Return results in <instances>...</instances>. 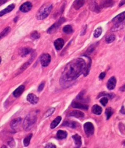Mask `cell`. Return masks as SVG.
Wrapping results in <instances>:
<instances>
[{"label": "cell", "instance_id": "6da1fadb", "mask_svg": "<svg viewBox=\"0 0 125 148\" xmlns=\"http://www.w3.org/2000/svg\"><path fill=\"white\" fill-rule=\"evenodd\" d=\"M86 66V62L84 59L76 58L70 62L65 67L61 78V83L64 86L68 87L67 84L74 81L84 73Z\"/></svg>", "mask_w": 125, "mask_h": 148}, {"label": "cell", "instance_id": "7a4b0ae2", "mask_svg": "<svg viewBox=\"0 0 125 148\" xmlns=\"http://www.w3.org/2000/svg\"><path fill=\"white\" fill-rule=\"evenodd\" d=\"M53 9L52 4H44L38 11L36 14V18L39 20H42L46 18L49 14L51 13Z\"/></svg>", "mask_w": 125, "mask_h": 148}, {"label": "cell", "instance_id": "3957f363", "mask_svg": "<svg viewBox=\"0 0 125 148\" xmlns=\"http://www.w3.org/2000/svg\"><path fill=\"white\" fill-rule=\"evenodd\" d=\"M37 121V117L32 114L28 115L23 123V127L24 130L29 131L34 127Z\"/></svg>", "mask_w": 125, "mask_h": 148}, {"label": "cell", "instance_id": "277c9868", "mask_svg": "<svg viewBox=\"0 0 125 148\" xmlns=\"http://www.w3.org/2000/svg\"><path fill=\"white\" fill-rule=\"evenodd\" d=\"M65 22H66V19H65V18L64 17H62L60 19H59V20L57 22H56L54 24H53L51 27L49 28V29L47 30V33L49 34H53L57 30L58 28L61 26V24L64 23Z\"/></svg>", "mask_w": 125, "mask_h": 148}, {"label": "cell", "instance_id": "5b68a950", "mask_svg": "<svg viewBox=\"0 0 125 148\" xmlns=\"http://www.w3.org/2000/svg\"><path fill=\"white\" fill-rule=\"evenodd\" d=\"M84 129L85 133H86V135L88 137L91 136L94 134L95 128L92 122H87L86 123V124H84Z\"/></svg>", "mask_w": 125, "mask_h": 148}, {"label": "cell", "instance_id": "8992f818", "mask_svg": "<svg viewBox=\"0 0 125 148\" xmlns=\"http://www.w3.org/2000/svg\"><path fill=\"white\" fill-rule=\"evenodd\" d=\"M51 56L48 53H43L40 57L41 64L43 67H47L51 62Z\"/></svg>", "mask_w": 125, "mask_h": 148}, {"label": "cell", "instance_id": "52a82bcc", "mask_svg": "<svg viewBox=\"0 0 125 148\" xmlns=\"http://www.w3.org/2000/svg\"><path fill=\"white\" fill-rule=\"evenodd\" d=\"M89 6L92 11L99 13L101 11V7L96 2V0H89Z\"/></svg>", "mask_w": 125, "mask_h": 148}, {"label": "cell", "instance_id": "ba28073f", "mask_svg": "<svg viewBox=\"0 0 125 148\" xmlns=\"http://www.w3.org/2000/svg\"><path fill=\"white\" fill-rule=\"evenodd\" d=\"M35 56H36V54H34V55H32L31 56V58L29 59V60L28 61H27L26 62H25L24 64L19 69V70H18V71L16 72V75H18V74H20L21 73H22L23 71H24L26 69L31 65V64L32 62V61H34V58Z\"/></svg>", "mask_w": 125, "mask_h": 148}, {"label": "cell", "instance_id": "9c48e42d", "mask_svg": "<svg viewBox=\"0 0 125 148\" xmlns=\"http://www.w3.org/2000/svg\"><path fill=\"white\" fill-rule=\"evenodd\" d=\"M125 20V11L118 14V16H117L116 17H114L112 22L116 24H118L122 23Z\"/></svg>", "mask_w": 125, "mask_h": 148}, {"label": "cell", "instance_id": "30bf717a", "mask_svg": "<svg viewBox=\"0 0 125 148\" xmlns=\"http://www.w3.org/2000/svg\"><path fill=\"white\" fill-rule=\"evenodd\" d=\"M32 7V4L30 2H26L23 3L20 7V10L22 12H28L31 10Z\"/></svg>", "mask_w": 125, "mask_h": 148}, {"label": "cell", "instance_id": "8fae6325", "mask_svg": "<svg viewBox=\"0 0 125 148\" xmlns=\"http://www.w3.org/2000/svg\"><path fill=\"white\" fill-rule=\"evenodd\" d=\"M117 83L116 78L114 77H112L109 79L107 83V88H108L109 90H113L114 89L116 88Z\"/></svg>", "mask_w": 125, "mask_h": 148}, {"label": "cell", "instance_id": "7c38bea8", "mask_svg": "<svg viewBox=\"0 0 125 148\" xmlns=\"http://www.w3.org/2000/svg\"><path fill=\"white\" fill-rule=\"evenodd\" d=\"M54 45L57 50H61L64 45V41L61 38L57 39L54 41Z\"/></svg>", "mask_w": 125, "mask_h": 148}, {"label": "cell", "instance_id": "4fadbf2b", "mask_svg": "<svg viewBox=\"0 0 125 148\" xmlns=\"http://www.w3.org/2000/svg\"><path fill=\"white\" fill-rule=\"evenodd\" d=\"M27 100L31 104L35 105L39 102V98L34 94H29L27 96Z\"/></svg>", "mask_w": 125, "mask_h": 148}, {"label": "cell", "instance_id": "5bb4252c", "mask_svg": "<svg viewBox=\"0 0 125 148\" xmlns=\"http://www.w3.org/2000/svg\"><path fill=\"white\" fill-rule=\"evenodd\" d=\"M15 7H16V4H12L11 5H9V6H8L6 8H5L4 9L2 10L1 11H0V17H2L4 16L5 14L11 12L15 8Z\"/></svg>", "mask_w": 125, "mask_h": 148}, {"label": "cell", "instance_id": "9a60e30c", "mask_svg": "<svg viewBox=\"0 0 125 148\" xmlns=\"http://www.w3.org/2000/svg\"><path fill=\"white\" fill-rule=\"evenodd\" d=\"M72 107L74 108H79V109H82V110H88L89 108V106L87 105H84V104H82V103H79V102H77L73 101L72 103Z\"/></svg>", "mask_w": 125, "mask_h": 148}, {"label": "cell", "instance_id": "2e32d148", "mask_svg": "<svg viewBox=\"0 0 125 148\" xmlns=\"http://www.w3.org/2000/svg\"><path fill=\"white\" fill-rule=\"evenodd\" d=\"M114 4V1L113 0H101L100 6L101 7L106 8V7H112Z\"/></svg>", "mask_w": 125, "mask_h": 148}, {"label": "cell", "instance_id": "e0dca14e", "mask_svg": "<svg viewBox=\"0 0 125 148\" xmlns=\"http://www.w3.org/2000/svg\"><path fill=\"white\" fill-rule=\"evenodd\" d=\"M24 90V86L23 85L20 86L18 88H17L16 90L14 91V92H13L14 96L16 98L19 97L22 94V93L23 92Z\"/></svg>", "mask_w": 125, "mask_h": 148}, {"label": "cell", "instance_id": "ac0fdd59", "mask_svg": "<svg viewBox=\"0 0 125 148\" xmlns=\"http://www.w3.org/2000/svg\"><path fill=\"white\" fill-rule=\"evenodd\" d=\"M21 122H22L21 118H17V119L12 121L11 122V124L12 129L14 130H16L19 127L20 125Z\"/></svg>", "mask_w": 125, "mask_h": 148}, {"label": "cell", "instance_id": "d6986e66", "mask_svg": "<svg viewBox=\"0 0 125 148\" xmlns=\"http://www.w3.org/2000/svg\"><path fill=\"white\" fill-rule=\"evenodd\" d=\"M84 3L85 0H75L73 4V6L75 9L78 10L84 6Z\"/></svg>", "mask_w": 125, "mask_h": 148}, {"label": "cell", "instance_id": "ffe728a7", "mask_svg": "<svg viewBox=\"0 0 125 148\" xmlns=\"http://www.w3.org/2000/svg\"><path fill=\"white\" fill-rule=\"evenodd\" d=\"M68 116L72 117H75L77 118H81L84 117V114L82 112L80 111H73L69 113Z\"/></svg>", "mask_w": 125, "mask_h": 148}, {"label": "cell", "instance_id": "44dd1931", "mask_svg": "<svg viewBox=\"0 0 125 148\" xmlns=\"http://www.w3.org/2000/svg\"><path fill=\"white\" fill-rule=\"evenodd\" d=\"M103 111V110L101 107H99L98 105H95L93 106L92 108V112L93 114L96 115H100L101 114V113Z\"/></svg>", "mask_w": 125, "mask_h": 148}, {"label": "cell", "instance_id": "7402d4cb", "mask_svg": "<svg viewBox=\"0 0 125 148\" xmlns=\"http://www.w3.org/2000/svg\"><path fill=\"white\" fill-rule=\"evenodd\" d=\"M73 139L74 140V143L78 147H81L82 145V140H81V137L79 135L76 134L72 136Z\"/></svg>", "mask_w": 125, "mask_h": 148}, {"label": "cell", "instance_id": "603a6c76", "mask_svg": "<svg viewBox=\"0 0 125 148\" xmlns=\"http://www.w3.org/2000/svg\"><path fill=\"white\" fill-rule=\"evenodd\" d=\"M67 135H68V134H67V132L61 130H58L57 132V134H56L57 138L58 140H63V139L66 138Z\"/></svg>", "mask_w": 125, "mask_h": 148}, {"label": "cell", "instance_id": "cb8c5ba5", "mask_svg": "<svg viewBox=\"0 0 125 148\" xmlns=\"http://www.w3.org/2000/svg\"><path fill=\"white\" fill-rule=\"evenodd\" d=\"M61 119H62V117L61 116H58L57 117L56 119H55L52 122L51 125H50V127H51V129H54V128H56L60 123V122L61 121Z\"/></svg>", "mask_w": 125, "mask_h": 148}, {"label": "cell", "instance_id": "d4e9b609", "mask_svg": "<svg viewBox=\"0 0 125 148\" xmlns=\"http://www.w3.org/2000/svg\"><path fill=\"white\" fill-rule=\"evenodd\" d=\"M32 52H33V50H32V49H31V48H24L22 50L20 54H21V56L22 57H24V56H27L28 55H29V54H30Z\"/></svg>", "mask_w": 125, "mask_h": 148}, {"label": "cell", "instance_id": "484cf974", "mask_svg": "<svg viewBox=\"0 0 125 148\" xmlns=\"http://www.w3.org/2000/svg\"><path fill=\"white\" fill-rule=\"evenodd\" d=\"M62 126H66V127H69L71 128H76V123L74 122V121H65L63 124L62 125Z\"/></svg>", "mask_w": 125, "mask_h": 148}, {"label": "cell", "instance_id": "4316f807", "mask_svg": "<svg viewBox=\"0 0 125 148\" xmlns=\"http://www.w3.org/2000/svg\"><path fill=\"white\" fill-rule=\"evenodd\" d=\"M11 29L10 27H7L5 28L4 30L1 33H0V40H1V39H3V37H4L5 36H6L7 34L10 32H11Z\"/></svg>", "mask_w": 125, "mask_h": 148}, {"label": "cell", "instance_id": "83f0119b", "mask_svg": "<svg viewBox=\"0 0 125 148\" xmlns=\"http://www.w3.org/2000/svg\"><path fill=\"white\" fill-rule=\"evenodd\" d=\"M32 134H31L28 135V136H26V137L24 139L23 144L25 147H27L29 146V145L30 143V141H31V140L32 138Z\"/></svg>", "mask_w": 125, "mask_h": 148}, {"label": "cell", "instance_id": "f1b7e54d", "mask_svg": "<svg viewBox=\"0 0 125 148\" xmlns=\"http://www.w3.org/2000/svg\"><path fill=\"white\" fill-rule=\"evenodd\" d=\"M63 31L66 34H71L73 32V29L71 25H66L63 28Z\"/></svg>", "mask_w": 125, "mask_h": 148}, {"label": "cell", "instance_id": "f546056e", "mask_svg": "<svg viewBox=\"0 0 125 148\" xmlns=\"http://www.w3.org/2000/svg\"><path fill=\"white\" fill-rule=\"evenodd\" d=\"M101 33H102V28L101 27H98L95 29V30L93 36L95 38H98L101 35Z\"/></svg>", "mask_w": 125, "mask_h": 148}, {"label": "cell", "instance_id": "4dcf8cb0", "mask_svg": "<svg viewBox=\"0 0 125 148\" xmlns=\"http://www.w3.org/2000/svg\"><path fill=\"white\" fill-rule=\"evenodd\" d=\"M113 113H114V111L111 107H108L107 109L106 110V117H107V120L111 118V117L113 115Z\"/></svg>", "mask_w": 125, "mask_h": 148}, {"label": "cell", "instance_id": "1f68e13d", "mask_svg": "<svg viewBox=\"0 0 125 148\" xmlns=\"http://www.w3.org/2000/svg\"><path fill=\"white\" fill-rule=\"evenodd\" d=\"M41 37V34H40L37 31H34L31 34V38L33 40H36Z\"/></svg>", "mask_w": 125, "mask_h": 148}, {"label": "cell", "instance_id": "d6a6232c", "mask_svg": "<svg viewBox=\"0 0 125 148\" xmlns=\"http://www.w3.org/2000/svg\"><path fill=\"white\" fill-rule=\"evenodd\" d=\"M54 111H55V108H50V109H49L45 113V114L44 117H43L44 119H45V118L48 117H49L50 116H51V115H53V113L54 112Z\"/></svg>", "mask_w": 125, "mask_h": 148}, {"label": "cell", "instance_id": "836d02e7", "mask_svg": "<svg viewBox=\"0 0 125 148\" xmlns=\"http://www.w3.org/2000/svg\"><path fill=\"white\" fill-rule=\"evenodd\" d=\"M115 39H116V36H115V35H114V34H111V35H109L106 37V41L107 43H110L113 42L115 41Z\"/></svg>", "mask_w": 125, "mask_h": 148}, {"label": "cell", "instance_id": "e575fe53", "mask_svg": "<svg viewBox=\"0 0 125 148\" xmlns=\"http://www.w3.org/2000/svg\"><path fill=\"white\" fill-rule=\"evenodd\" d=\"M103 97V96H104V97H109L110 98H114V96H115V94H106V93H105V92H101V93H100L98 95V98H99L100 97Z\"/></svg>", "mask_w": 125, "mask_h": 148}, {"label": "cell", "instance_id": "d590c367", "mask_svg": "<svg viewBox=\"0 0 125 148\" xmlns=\"http://www.w3.org/2000/svg\"><path fill=\"white\" fill-rule=\"evenodd\" d=\"M122 28V24L121 23H118V24H116L115 26L112 28L111 31H117L119 29H120Z\"/></svg>", "mask_w": 125, "mask_h": 148}, {"label": "cell", "instance_id": "8d00e7d4", "mask_svg": "<svg viewBox=\"0 0 125 148\" xmlns=\"http://www.w3.org/2000/svg\"><path fill=\"white\" fill-rule=\"evenodd\" d=\"M107 102H108V98L106 97H104L101 98V100H100V103H101L103 106H106Z\"/></svg>", "mask_w": 125, "mask_h": 148}, {"label": "cell", "instance_id": "74e56055", "mask_svg": "<svg viewBox=\"0 0 125 148\" xmlns=\"http://www.w3.org/2000/svg\"><path fill=\"white\" fill-rule=\"evenodd\" d=\"M44 86H45V83L42 82L38 87V91L39 92H41L43 90V89L44 88Z\"/></svg>", "mask_w": 125, "mask_h": 148}, {"label": "cell", "instance_id": "f35d334b", "mask_svg": "<svg viewBox=\"0 0 125 148\" xmlns=\"http://www.w3.org/2000/svg\"><path fill=\"white\" fill-rule=\"evenodd\" d=\"M45 147H48V148H56V146H55L54 145H53V144H52V143H48V145H47L46 146H45Z\"/></svg>", "mask_w": 125, "mask_h": 148}, {"label": "cell", "instance_id": "ab89813d", "mask_svg": "<svg viewBox=\"0 0 125 148\" xmlns=\"http://www.w3.org/2000/svg\"><path fill=\"white\" fill-rule=\"evenodd\" d=\"M105 76H106V73L102 72V73H100L99 78L100 80H103V79H104L105 78Z\"/></svg>", "mask_w": 125, "mask_h": 148}, {"label": "cell", "instance_id": "60d3db41", "mask_svg": "<svg viewBox=\"0 0 125 148\" xmlns=\"http://www.w3.org/2000/svg\"><path fill=\"white\" fill-rule=\"evenodd\" d=\"M94 49H95V45H92V46H91V47H90V48L88 49L87 53H91L94 50Z\"/></svg>", "mask_w": 125, "mask_h": 148}, {"label": "cell", "instance_id": "b9f144b4", "mask_svg": "<svg viewBox=\"0 0 125 148\" xmlns=\"http://www.w3.org/2000/svg\"><path fill=\"white\" fill-rule=\"evenodd\" d=\"M87 26H85V27L84 28V29H83V32L82 33H81V35L82 36H83V35H84V34H86V30H87Z\"/></svg>", "mask_w": 125, "mask_h": 148}, {"label": "cell", "instance_id": "7bdbcfd3", "mask_svg": "<svg viewBox=\"0 0 125 148\" xmlns=\"http://www.w3.org/2000/svg\"><path fill=\"white\" fill-rule=\"evenodd\" d=\"M7 1V0H0V6L5 4Z\"/></svg>", "mask_w": 125, "mask_h": 148}, {"label": "cell", "instance_id": "ee69618b", "mask_svg": "<svg viewBox=\"0 0 125 148\" xmlns=\"http://www.w3.org/2000/svg\"><path fill=\"white\" fill-rule=\"evenodd\" d=\"M124 4H125V0H122L121 2L120 3V4H119V6L121 7V6H123Z\"/></svg>", "mask_w": 125, "mask_h": 148}, {"label": "cell", "instance_id": "f6af8a7d", "mask_svg": "<svg viewBox=\"0 0 125 148\" xmlns=\"http://www.w3.org/2000/svg\"><path fill=\"white\" fill-rule=\"evenodd\" d=\"M120 112H121V113H122V114L125 115V109H124V107L123 106L122 107V109L120 110Z\"/></svg>", "mask_w": 125, "mask_h": 148}, {"label": "cell", "instance_id": "bcb514c9", "mask_svg": "<svg viewBox=\"0 0 125 148\" xmlns=\"http://www.w3.org/2000/svg\"><path fill=\"white\" fill-rule=\"evenodd\" d=\"M120 91H122V92H124L125 91V85L120 88Z\"/></svg>", "mask_w": 125, "mask_h": 148}, {"label": "cell", "instance_id": "7dc6e473", "mask_svg": "<svg viewBox=\"0 0 125 148\" xmlns=\"http://www.w3.org/2000/svg\"><path fill=\"white\" fill-rule=\"evenodd\" d=\"M123 145H124L125 146V141H123Z\"/></svg>", "mask_w": 125, "mask_h": 148}, {"label": "cell", "instance_id": "c3c4849f", "mask_svg": "<svg viewBox=\"0 0 125 148\" xmlns=\"http://www.w3.org/2000/svg\"><path fill=\"white\" fill-rule=\"evenodd\" d=\"M1 58L0 57V63H1Z\"/></svg>", "mask_w": 125, "mask_h": 148}, {"label": "cell", "instance_id": "681fc988", "mask_svg": "<svg viewBox=\"0 0 125 148\" xmlns=\"http://www.w3.org/2000/svg\"><path fill=\"white\" fill-rule=\"evenodd\" d=\"M124 40H125V37H124Z\"/></svg>", "mask_w": 125, "mask_h": 148}]
</instances>
